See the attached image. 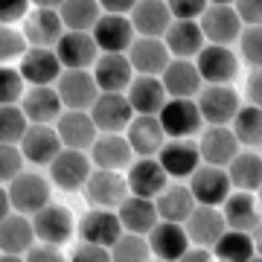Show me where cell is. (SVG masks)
Returning <instances> with one entry per match:
<instances>
[{
    "instance_id": "16",
    "label": "cell",
    "mask_w": 262,
    "mask_h": 262,
    "mask_svg": "<svg viewBox=\"0 0 262 262\" xmlns=\"http://www.w3.org/2000/svg\"><path fill=\"white\" fill-rule=\"evenodd\" d=\"M56 134L61 140V149H73V151H91V146L99 137V131H96L88 111H64L56 122Z\"/></svg>"
},
{
    "instance_id": "9",
    "label": "cell",
    "mask_w": 262,
    "mask_h": 262,
    "mask_svg": "<svg viewBox=\"0 0 262 262\" xmlns=\"http://www.w3.org/2000/svg\"><path fill=\"white\" fill-rule=\"evenodd\" d=\"M163 134L172 140H189L192 134L201 131V111H198L195 99H169L163 111L158 114Z\"/></svg>"
},
{
    "instance_id": "11",
    "label": "cell",
    "mask_w": 262,
    "mask_h": 262,
    "mask_svg": "<svg viewBox=\"0 0 262 262\" xmlns=\"http://www.w3.org/2000/svg\"><path fill=\"white\" fill-rule=\"evenodd\" d=\"M122 233L125 230H122L120 215L114 213V210H88L79 219V239L84 245H96V248L111 251Z\"/></svg>"
},
{
    "instance_id": "59",
    "label": "cell",
    "mask_w": 262,
    "mask_h": 262,
    "mask_svg": "<svg viewBox=\"0 0 262 262\" xmlns=\"http://www.w3.org/2000/svg\"><path fill=\"white\" fill-rule=\"evenodd\" d=\"M251 262H262V256H253V259Z\"/></svg>"
},
{
    "instance_id": "51",
    "label": "cell",
    "mask_w": 262,
    "mask_h": 262,
    "mask_svg": "<svg viewBox=\"0 0 262 262\" xmlns=\"http://www.w3.org/2000/svg\"><path fill=\"white\" fill-rule=\"evenodd\" d=\"M70 262H111V251L96 248V245L79 242V245H76V251L70 253Z\"/></svg>"
},
{
    "instance_id": "35",
    "label": "cell",
    "mask_w": 262,
    "mask_h": 262,
    "mask_svg": "<svg viewBox=\"0 0 262 262\" xmlns=\"http://www.w3.org/2000/svg\"><path fill=\"white\" fill-rule=\"evenodd\" d=\"M227 230H239V233H253V227L259 225V204L251 192H230V198L222 207Z\"/></svg>"
},
{
    "instance_id": "31",
    "label": "cell",
    "mask_w": 262,
    "mask_h": 262,
    "mask_svg": "<svg viewBox=\"0 0 262 262\" xmlns=\"http://www.w3.org/2000/svg\"><path fill=\"white\" fill-rule=\"evenodd\" d=\"M20 111L29 125H53L61 117V99L56 88H29L20 99Z\"/></svg>"
},
{
    "instance_id": "5",
    "label": "cell",
    "mask_w": 262,
    "mask_h": 262,
    "mask_svg": "<svg viewBox=\"0 0 262 262\" xmlns=\"http://www.w3.org/2000/svg\"><path fill=\"white\" fill-rule=\"evenodd\" d=\"M56 94L67 111H91L99 99V88L91 70H64L56 82Z\"/></svg>"
},
{
    "instance_id": "2",
    "label": "cell",
    "mask_w": 262,
    "mask_h": 262,
    "mask_svg": "<svg viewBox=\"0 0 262 262\" xmlns=\"http://www.w3.org/2000/svg\"><path fill=\"white\" fill-rule=\"evenodd\" d=\"M198 27L204 32V41H210L215 47H227V44L239 41V35L245 29L233 3H207Z\"/></svg>"
},
{
    "instance_id": "60",
    "label": "cell",
    "mask_w": 262,
    "mask_h": 262,
    "mask_svg": "<svg viewBox=\"0 0 262 262\" xmlns=\"http://www.w3.org/2000/svg\"><path fill=\"white\" fill-rule=\"evenodd\" d=\"M151 262H160V259H151Z\"/></svg>"
},
{
    "instance_id": "33",
    "label": "cell",
    "mask_w": 262,
    "mask_h": 262,
    "mask_svg": "<svg viewBox=\"0 0 262 262\" xmlns=\"http://www.w3.org/2000/svg\"><path fill=\"white\" fill-rule=\"evenodd\" d=\"M117 215H120L122 230H125V233H137V236H149L151 230H155V225L160 222L155 201L137 198V195L125 198L120 204V210H117Z\"/></svg>"
},
{
    "instance_id": "45",
    "label": "cell",
    "mask_w": 262,
    "mask_h": 262,
    "mask_svg": "<svg viewBox=\"0 0 262 262\" xmlns=\"http://www.w3.org/2000/svg\"><path fill=\"white\" fill-rule=\"evenodd\" d=\"M29 50L24 32H18L15 27H0V61H12V58H24V53Z\"/></svg>"
},
{
    "instance_id": "38",
    "label": "cell",
    "mask_w": 262,
    "mask_h": 262,
    "mask_svg": "<svg viewBox=\"0 0 262 262\" xmlns=\"http://www.w3.org/2000/svg\"><path fill=\"white\" fill-rule=\"evenodd\" d=\"M227 178L236 187V192H256L262 187V158L248 149L239 151L227 166Z\"/></svg>"
},
{
    "instance_id": "20",
    "label": "cell",
    "mask_w": 262,
    "mask_h": 262,
    "mask_svg": "<svg viewBox=\"0 0 262 262\" xmlns=\"http://www.w3.org/2000/svg\"><path fill=\"white\" fill-rule=\"evenodd\" d=\"M128 61L131 70L137 76H163V70L169 67L172 56H169L166 44L160 38H134V44L128 47Z\"/></svg>"
},
{
    "instance_id": "19",
    "label": "cell",
    "mask_w": 262,
    "mask_h": 262,
    "mask_svg": "<svg viewBox=\"0 0 262 262\" xmlns=\"http://www.w3.org/2000/svg\"><path fill=\"white\" fill-rule=\"evenodd\" d=\"M125 181H128V195L149 198V201H155L169 187V175L163 172V166L155 158L134 160L128 166V178Z\"/></svg>"
},
{
    "instance_id": "12",
    "label": "cell",
    "mask_w": 262,
    "mask_h": 262,
    "mask_svg": "<svg viewBox=\"0 0 262 262\" xmlns=\"http://www.w3.org/2000/svg\"><path fill=\"white\" fill-rule=\"evenodd\" d=\"M88 114H91L99 134H120L134 120V111H131L125 94H99V99Z\"/></svg>"
},
{
    "instance_id": "10",
    "label": "cell",
    "mask_w": 262,
    "mask_h": 262,
    "mask_svg": "<svg viewBox=\"0 0 262 262\" xmlns=\"http://www.w3.org/2000/svg\"><path fill=\"white\" fill-rule=\"evenodd\" d=\"M198 151H201V160L207 166H219L227 169L230 160L242 151L236 134L230 131V125H207L198 137Z\"/></svg>"
},
{
    "instance_id": "56",
    "label": "cell",
    "mask_w": 262,
    "mask_h": 262,
    "mask_svg": "<svg viewBox=\"0 0 262 262\" xmlns=\"http://www.w3.org/2000/svg\"><path fill=\"white\" fill-rule=\"evenodd\" d=\"M251 239H253V251H256V256H262V219H259V225L253 227Z\"/></svg>"
},
{
    "instance_id": "22",
    "label": "cell",
    "mask_w": 262,
    "mask_h": 262,
    "mask_svg": "<svg viewBox=\"0 0 262 262\" xmlns=\"http://www.w3.org/2000/svg\"><path fill=\"white\" fill-rule=\"evenodd\" d=\"M18 149H20V155H24L27 163L50 166L61 155V140H58V134L53 125H29Z\"/></svg>"
},
{
    "instance_id": "26",
    "label": "cell",
    "mask_w": 262,
    "mask_h": 262,
    "mask_svg": "<svg viewBox=\"0 0 262 262\" xmlns=\"http://www.w3.org/2000/svg\"><path fill=\"white\" fill-rule=\"evenodd\" d=\"M94 41L102 53H111V56H125L128 47L134 44V27H131L128 18H117V15H102L99 24L94 27Z\"/></svg>"
},
{
    "instance_id": "55",
    "label": "cell",
    "mask_w": 262,
    "mask_h": 262,
    "mask_svg": "<svg viewBox=\"0 0 262 262\" xmlns=\"http://www.w3.org/2000/svg\"><path fill=\"white\" fill-rule=\"evenodd\" d=\"M12 213V201H9V189L0 187V222L6 219V215Z\"/></svg>"
},
{
    "instance_id": "7",
    "label": "cell",
    "mask_w": 262,
    "mask_h": 262,
    "mask_svg": "<svg viewBox=\"0 0 262 262\" xmlns=\"http://www.w3.org/2000/svg\"><path fill=\"white\" fill-rule=\"evenodd\" d=\"M189 192H192L198 207H219L230 198L233 184L227 178V169L201 163V166L192 172V178H189Z\"/></svg>"
},
{
    "instance_id": "52",
    "label": "cell",
    "mask_w": 262,
    "mask_h": 262,
    "mask_svg": "<svg viewBox=\"0 0 262 262\" xmlns=\"http://www.w3.org/2000/svg\"><path fill=\"white\" fill-rule=\"evenodd\" d=\"M102 15H117V18H131L134 12V0H102L99 3Z\"/></svg>"
},
{
    "instance_id": "6",
    "label": "cell",
    "mask_w": 262,
    "mask_h": 262,
    "mask_svg": "<svg viewBox=\"0 0 262 262\" xmlns=\"http://www.w3.org/2000/svg\"><path fill=\"white\" fill-rule=\"evenodd\" d=\"M94 175V163L88 151H73V149H61L53 163H50V181L64 192H76L84 189L88 178Z\"/></svg>"
},
{
    "instance_id": "40",
    "label": "cell",
    "mask_w": 262,
    "mask_h": 262,
    "mask_svg": "<svg viewBox=\"0 0 262 262\" xmlns=\"http://www.w3.org/2000/svg\"><path fill=\"white\" fill-rule=\"evenodd\" d=\"M230 131L236 134L239 146H248V149L262 146V108L242 105L239 114H236V120L230 122Z\"/></svg>"
},
{
    "instance_id": "17",
    "label": "cell",
    "mask_w": 262,
    "mask_h": 262,
    "mask_svg": "<svg viewBox=\"0 0 262 262\" xmlns=\"http://www.w3.org/2000/svg\"><path fill=\"white\" fill-rule=\"evenodd\" d=\"M184 230L189 236V245L213 251V245L225 236L227 225H225V215H222L219 207H195L192 215L184 222Z\"/></svg>"
},
{
    "instance_id": "15",
    "label": "cell",
    "mask_w": 262,
    "mask_h": 262,
    "mask_svg": "<svg viewBox=\"0 0 262 262\" xmlns=\"http://www.w3.org/2000/svg\"><path fill=\"white\" fill-rule=\"evenodd\" d=\"M18 70L24 76V82H29L32 88H53V82H58L61 73H64L56 50H44V47H29L20 58Z\"/></svg>"
},
{
    "instance_id": "39",
    "label": "cell",
    "mask_w": 262,
    "mask_h": 262,
    "mask_svg": "<svg viewBox=\"0 0 262 262\" xmlns=\"http://www.w3.org/2000/svg\"><path fill=\"white\" fill-rule=\"evenodd\" d=\"M256 256L251 233L239 230H225V236L213 245V259L219 262H251Z\"/></svg>"
},
{
    "instance_id": "53",
    "label": "cell",
    "mask_w": 262,
    "mask_h": 262,
    "mask_svg": "<svg viewBox=\"0 0 262 262\" xmlns=\"http://www.w3.org/2000/svg\"><path fill=\"white\" fill-rule=\"evenodd\" d=\"M248 105L262 108V70H253L248 79Z\"/></svg>"
},
{
    "instance_id": "3",
    "label": "cell",
    "mask_w": 262,
    "mask_h": 262,
    "mask_svg": "<svg viewBox=\"0 0 262 262\" xmlns=\"http://www.w3.org/2000/svg\"><path fill=\"white\" fill-rule=\"evenodd\" d=\"M195 105L207 125H230L236 120L239 108H242L239 94L230 84H207V88H201V94L195 96Z\"/></svg>"
},
{
    "instance_id": "30",
    "label": "cell",
    "mask_w": 262,
    "mask_h": 262,
    "mask_svg": "<svg viewBox=\"0 0 262 262\" xmlns=\"http://www.w3.org/2000/svg\"><path fill=\"white\" fill-rule=\"evenodd\" d=\"M163 44H166L169 56L181 58V61L195 58L198 53L207 47L204 32H201V27L192 24V20H172V27H169L166 35H163Z\"/></svg>"
},
{
    "instance_id": "34",
    "label": "cell",
    "mask_w": 262,
    "mask_h": 262,
    "mask_svg": "<svg viewBox=\"0 0 262 262\" xmlns=\"http://www.w3.org/2000/svg\"><path fill=\"white\" fill-rule=\"evenodd\" d=\"M155 207H158L160 222L184 225L198 204H195V198H192V192H189V187H184V184H169V187L155 198Z\"/></svg>"
},
{
    "instance_id": "18",
    "label": "cell",
    "mask_w": 262,
    "mask_h": 262,
    "mask_svg": "<svg viewBox=\"0 0 262 262\" xmlns=\"http://www.w3.org/2000/svg\"><path fill=\"white\" fill-rule=\"evenodd\" d=\"M125 99H128L134 117H158L163 105L169 102L163 82L158 76H134V82L125 91Z\"/></svg>"
},
{
    "instance_id": "14",
    "label": "cell",
    "mask_w": 262,
    "mask_h": 262,
    "mask_svg": "<svg viewBox=\"0 0 262 262\" xmlns=\"http://www.w3.org/2000/svg\"><path fill=\"white\" fill-rule=\"evenodd\" d=\"M32 230H35L38 242L61 248V245L73 236L76 227H73V215H70V210L50 201L44 210H38V213L32 215Z\"/></svg>"
},
{
    "instance_id": "47",
    "label": "cell",
    "mask_w": 262,
    "mask_h": 262,
    "mask_svg": "<svg viewBox=\"0 0 262 262\" xmlns=\"http://www.w3.org/2000/svg\"><path fill=\"white\" fill-rule=\"evenodd\" d=\"M32 3L27 0H0V27H12L15 20H27Z\"/></svg>"
},
{
    "instance_id": "13",
    "label": "cell",
    "mask_w": 262,
    "mask_h": 262,
    "mask_svg": "<svg viewBox=\"0 0 262 262\" xmlns=\"http://www.w3.org/2000/svg\"><path fill=\"white\" fill-rule=\"evenodd\" d=\"M195 67L201 82L207 84H230L239 73V58L230 47H215L207 44L201 53L195 56Z\"/></svg>"
},
{
    "instance_id": "49",
    "label": "cell",
    "mask_w": 262,
    "mask_h": 262,
    "mask_svg": "<svg viewBox=\"0 0 262 262\" xmlns=\"http://www.w3.org/2000/svg\"><path fill=\"white\" fill-rule=\"evenodd\" d=\"M236 15L242 20V27H262V0H242V3H233Z\"/></svg>"
},
{
    "instance_id": "21",
    "label": "cell",
    "mask_w": 262,
    "mask_h": 262,
    "mask_svg": "<svg viewBox=\"0 0 262 262\" xmlns=\"http://www.w3.org/2000/svg\"><path fill=\"white\" fill-rule=\"evenodd\" d=\"M56 56L64 70H88L96 64L99 47L91 32H64L56 44Z\"/></svg>"
},
{
    "instance_id": "54",
    "label": "cell",
    "mask_w": 262,
    "mask_h": 262,
    "mask_svg": "<svg viewBox=\"0 0 262 262\" xmlns=\"http://www.w3.org/2000/svg\"><path fill=\"white\" fill-rule=\"evenodd\" d=\"M178 262H215V259H213V251H204V248H189Z\"/></svg>"
},
{
    "instance_id": "29",
    "label": "cell",
    "mask_w": 262,
    "mask_h": 262,
    "mask_svg": "<svg viewBox=\"0 0 262 262\" xmlns=\"http://www.w3.org/2000/svg\"><path fill=\"white\" fill-rule=\"evenodd\" d=\"M160 82H163V91L169 99H195L201 94V76H198L195 61L172 58L160 76Z\"/></svg>"
},
{
    "instance_id": "1",
    "label": "cell",
    "mask_w": 262,
    "mask_h": 262,
    "mask_svg": "<svg viewBox=\"0 0 262 262\" xmlns=\"http://www.w3.org/2000/svg\"><path fill=\"white\" fill-rule=\"evenodd\" d=\"M58 6H61V0H38V3H32V9L24 20V38H27L29 47L56 50V44L64 35Z\"/></svg>"
},
{
    "instance_id": "27",
    "label": "cell",
    "mask_w": 262,
    "mask_h": 262,
    "mask_svg": "<svg viewBox=\"0 0 262 262\" xmlns=\"http://www.w3.org/2000/svg\"><path fill=\"white\" fill-rule=\"evenodd\" d=\"M151 256L160 262H178L184 253L189 251V236L184 225H172V222H158L149 236Z\"/></svg>"
},
{
    "instance_id": "48",
    "label": "cell",
    "mask_w": 262,
    "mask_h": 262,
    "mask_svg": "<svg viewBox=\"0 0 262 262\" xmlns=\"http://www.w3.org/2000/svg\"><path fill=\"white\" fill-rule=\"evenodd\" d=\"M207 3H201V0H195V3H187V0H175V3H169V15H172V20H192V24H198L201 20V15H204Z\"/></svg>"
},
{
    "instance_id": "4",
    "label": "cell",
    "mask_w": 262,
    "mask_h": 262,
    "mask_svg": "<svg viewBox=\"0 0 262 262\" xmlns=\"http://www.w3.org/2000/svg\"><path fill=\"white\" fill-rule=\"evenodd\" d=\"M9 201L12 213L35 215L38 210L50 204V181L41 172H20L9 184Z\"/></svg>"
},
{
    "instance_id": "43",
    "label": "cell",
    "mask_w": 262,
    "mask_h": 262,
    "mask_svg": "<svg viewBox=\"0 0 262 262\" xmlns=\"http://www.w3.org/2000/svg\"><path fill=\"white\" fill-rule=\"evenodd\" d=\"M27 94V82L20 70L15 67H0V105H20Z\"/></svg>"
},
{
    "instance_id": "44",
    "label": "cell",
    "mask_w": 262,
    "mask_h": 262,
    "mask_svg": "<svg viewBox=\"0 0 262 262\" xmlns=\"http://www.w3.org/2000/svg\"><path fill=\"white\" fill-rule=\"evenodd\" d=\"M239 53L253 70H262V27H248L239 35Z\"/></svg>"
},
{
    "instance_id": "24",
    "label": "cell",
    "mask_w": 262,
    "mask_h": 262,
    "mask_svg": "<svg viewBox=\"0 0 262 262\" xmlns=\"http://www.w3.org/2000/svg\"><path fill=\"white\" fill-rule=\"evenodd\" d=\"M94 79L99 94H125L128 84L134 82V70H131L128 56H111V53H102L94 64Z\"/></svg>"
},
{
    "instance_id": "8",
    "label": "cell",
    "mask_w": 262,
    "mask_h": 262,
    "mask_svg": "<svg viewBox=\"0 0 262 262\" xmlns=\"http://www.w3.org/2000/svg\"><path fill=\"white\" fill-rule=\"evenodd\" d=\"M84 198L94 210H120V204L128 198V181L120 172H102L94 169V175L84 184Z\"/></svg>"
},
{
    "instance_id": "46",
    "label": "cell",
    "mask_w": 262,
    "mask_h": 262,
    "mask_svg": "<svg viewBox=\"0 0 262 262\" xmlns=\"http://www.w3.org/2000/svg\"><path fill=\"white\" fill-rule=\"evenodd\" d=\"M24 155L18 146H0V184H12L24 172Z\"/></svg>"
},
{
    "instance_id": "42",
    "label": "cell",
    "mask_w": 262,
    "mask_h": 262,
    "mask_svg": "<svg viewBox=\"0 0 262 262\" xmlns=\"http://www.w3.org/2000/svg\"><path fill=\"white\" fill-rule=\"evenodd\" d=\"M111 262H151L149 239L137 233H122L111 248Z\"/></svg>"
},
{
    "instance_id": "28",
    "label": "cell",
    "mask_w": 262,
    "mask_h": 262,
    "mask_svg": "<svg viewBox=\"0 0 262 262\" xmlns=\"http://www.w3.org/2000/svg\"><path fill=\"white\" fill-rule=\"evenodd\" d=\"M91 163L102 172H120L131 166V146L122 134H99L96 143L91 146Z\"/></svg>"
},
{
    "instance_id": "37",
    "label": "cell",
    "mask_w": 262,
    "mask_h": 262,
    "mask_svg": "<svg viewBox=\"0 0 262 262\" xmlns=\"http://www.w3.org/2000/svg\"><path fill=\"white\" fill-rule=\"evenodd\" d=\"M58 18L64 24V32H94L102 18V9L96 0H61Z\"/></svg>"
},
{
    "instance_id": "32",
    "label": "cell",
    "mask_w": 262,
    "mask_h": 262,
    "mask_svg": "<svg viewBox=\"0 0 262 262\" xmlns=\"http://www.w3.org/2000/svg\"><path fill=\"white\" fill-rule=\"evenodd\" d=\"M125 131H128L125 140H128L131 151L140 155V158L158 155L163 149V143H166V134H163V125H160L158 117H134Z\"/></svg>"
},
{
    "instance_id": "58",
    "label": "cell",
    "mask_w": 262,
    "mask_h": 262,
    "mask_svg": "<svg viewBox=\"0 0 262 262\" xmlns=\"http://www.w3.org/2000/svg\"><path fill=\"white\" fill-rule=\"evenodd\" d=\"M256 204H259V210H262V187H259V201H256Z\"/></svg>"
},
{
    "instance_id": "57",
    "label": "cell",
    "mask_w": 262,
    "mask_h": 262,
    "mask_svg": "<svg viewBox=\"0 0 262 262\" xmlns=\"http://www.w3.org/2000/svg\"><path fill=\"white\" fill-rule=\"evenodd\" d=\"M0 262H24V256H12V253H0Z\"/></svg>"
},
{
    "instance_id": "23",
    "label": "cell",
    "mask_w": 262,
    "mask_h": 262,
    "mask_svg": "<svg viewBox=\"0 0 262 262\" xmlns=\"http://www.w3.org/2000/svg\"><path fill=\"white\" fill-rule=\"evenodd\" d=\"M158 163L169 178H192V172L201 166V151L192 140H166L158 151Z\"/></svg>"
},
{
    "instance_id": "41",
    "label": "cell",
    "mask_w": 262,
    "mask_h": 262,
    "mask_svg": "<svg viewBox=\"0 0 262 262\" xmlns=\"http://www.w3.org/2000/svg\"><path fill=\"white\" fill-rule=\"evenodd\" d=\"M29 120L24 117L20 105H0V146H20Z\"/></svg>"
},
{
    "instance_id": "50",
    "label": "cell",
    "mask_w": 262,
    "mask_h": 262,
    "mask_svg": "<svg viewBox=\"0 0 262 262\" xmlns=\"http://www.w3.org/2000/svg\"><path fill=\"white\" fill-rule=\"evenodd\" d=\"M24 262H67V259H64V253L58 251L56 245H44V242H38V245H32V248L27 251Z\"/></svg>"
},
{
    "instance_id": "25",
    "label": "cell",
    "mask_w": 262,
    "mask_h": 262,
    "mask_svg": "<svg viewBox=\"0 0 262 262\" xmlns=\"http://www.w3.org/2000/svg\"><path fill=\"white\" fill-rule=\"evenodd\" d=\"M128 20L137 38H160L163 41L166 29L172 27L169 3H163V0H140V3H134V12H131Z\"/></svg>"
},
{
    "instance_id": "36",
    "label": "cell",
    "mask_w": 262,
    "mask_h": 262,
    "mask_svg": "<svg viewBox=\"0 0 262 262\" xmlns=\"http://www.w3.org/2000/svg\"><path fill=\"white\" fill-rule=\"evenodd\" d=\"M35 245V230H32V219L20 213H9L0 222V251L20 256Z\"/></svg>"
}]
</instances>
